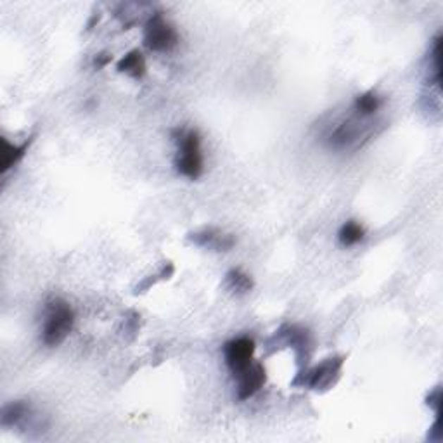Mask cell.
Instances as JSON below:
<instances>
[{
  "instance_id": "3",
  "label": "cell",
  "mask_w": 443,
  "mask_h": 443,
  "mask_svg": "<svg viewBox=\"0 0 443 443\" xmlns=\"http://www.w3.org/2000/svg\"><path fill=\"white\" fill-rule=\"evenodd\" d=\"M144 44L152 52H170L177 47L178 33L162 14H154L144 28Z\"/></svg>"
},
{
  "instance_id": "11",
  "label": "cell",
  "mask_w": 443,
  "mask_h": 443,
  "mask_svg": "<svg viewBox=\"0 0 443 443\" xmlns=\"http://www.w3.org/2000/svg\"><path fill=\"white\" fill-rule=\"evenodd\" d=\"M381 106V99L377 97L374 92L362 94L355 99V111H357L360 116H370V114L376 113Z\"/></svg>"
},
{
  "instance_id": "14",
  "label": "cell",
  "mask_w": 443,
  "mask_h": 443,
  "mask_svg": "<svg viewBox=\"0 0 443 443\" xmlns=\"http://www.w3.org/2000/svg\"><path fill=\"white\" fill-rule=\"evenodd\" d=\"M427 406H433L437 411V415H440V406H442V389L437 388L430 396H427Z\"/></svg>"
},
{
  "instance_id": "1",
  "label": "cell",
  "mask_w": 443,
  "mask_h": 443,
  "mask_svg": "<svg viewBox=\"0 0 443 443\" xmlns=\"http://www.w3.org/2000/svg\"><path fill=\"white\" fill-rule=\"evenodd\" d=\"M75 324V312L66 301L51 300L47 303L44 329H42V341L45 346H59L68 338Z\"/></svg>"
},
{
  "instance_id": "7",
  "label": "cell",
  "mask_w": 443,
  "mask_h": 443,
  "mask_svg": "<svg viewBox=\"0 0 443 443\" xmlns=\"http://www.w3.org/2000/svg\"><path fill=\"white\" fill-rule=\"evenodd\" d=\"M189 241L198 244V246L210 248V250L215 251H229L236 244V239L232 236L224 234L217 229H205L201 232H194L189 236Z\"/></svg>"
},
{
  "instance_id": "8",
  "label": "cell",
  "mask_w": 443,
  "mask_h": 443,
  "mask_svg": "<svg viewBox=\"0 0 443 443\" xmlns=\"http://www.w3.org/2000/svg\"><path fill=\"white\" fill-rule=\"evenodd\" d=\"M118 71L128 75L133 80H142L147 73L146 59H144L142 52L132 51L125 57H121L120 63H118Z\"/></svg>"
},
{
  "instance_id": "5",
  "label": "cell",
  "mask_w": 443,
  "mask_h": 443,
  "mask_svg": "<svg viewBox=\"0 0 443 443\" xmlns=\"http://www.w3.org/2000/svg\"><path fill=\"white\" fill-rule=\"evenodd\" d=\"M255 353V341L251 338H238L232 341L225 343L224 357L227 368L232 370V374H238L239 370L253 362Z\"/></svg>"
},
{
  "instance_id": "15",
  "label": "cell",
  "mask_w": 443,
  "mask_h": 443,
  "mask_svg": "<svg viewBox=\"0 0 443 443\" xmlns=\"http://www.w3.org/2000/svg\"><path fill=\"white\" fill-rule=\"evenodd\" d=\"M111 59H113V57H111L109 54H106V52H102V54H99L97 57H95V68H99V70H101V68H104L106 64H109L111 63Z\"/></svg>"
},
{
  "instance_id": "12",
  "label": "cell",
  "mask_w": 443,
  "mask_h": 443,
  "mask_svg": "<svg viewBox=\"0 0 443 443\" xmlns=\"http://www.w3.org/2000/svg\"><path fill=\"white\" fill-rule=\"evenodd\" d=\"M227 284L231 291L241 293V295H246L248 291L253 289V281H251L250 276L241 272V270H231L227 274Z\"/></svg>"
},
{
  "instance_id": "10",
  "label": "cell",
  "mask_w": 443,
  "mask_h": 443,
  "mask_svg": "<svg viewBox=\"0 0 443 443\" xmlns=\"http://www.w3.org/2000/svg\"><path fill=\"white\" fill-rule=\"evenodd\" d=\"M364 236H365V229L362 227L358 222L350 220V222H346L341 229H339L338 238L343 246L348 248V246H355V244L360 243V241L364 239Z\"/></svg>"
},
{
  "instance_id": "9",
  "label": "cell",
  "mask_w": 443,
  "mask_h": 443,
  "mask_svg": "<svg viewBox=\"0 0 443 443\" xmlns=\"http://www.w3.org/2000/svg\"><path fill=\"white\" fill-rule=\"evenodd\" d=\"M30 144H32V139L23 144H11L7 142V139H2V174H7L11 168L16 166L25 158Z\"/></svg>"
},
{
  "instance_id": "2",
  "label": "cell",
  "mask_w": 443,
  "mask_h": 443,
  "mask_svg": "<svg viewBox=\"0 0 443 443\" xmlns=\"http://www.w3.org/2000/svg\"><path fill=\"white\" fill-rule=\"evenodd\" d=\"M178 174L196 181L203 175V151H201V137L194 130L178 133V156L175 159Z\"/></svg>"
},
{
  "instance_id": "13",
  "label": "cell",
  "mask_w": 443,
  "mask_h": 443,
  "mask_svg": "<svg viewBox=\"0 0 443 443\" xmlns=\"http://www.w3.org/2000/svg\"><path fill=\"white\" fill-rule=\"evenodd\" d=\"M28 412V407H26L25 402H11L9 406L4 407L2 411V425L4 426H14L21 421L23 418Z\"/></svg>"
},
{
  "instance_id": "4",
  "label": "cell",
  "mask_w": 443,
  "mask_h": 443,
  "mask_svg": "<svg viewBox=\"0 0 443 443\" xmlns=\"http://www.w3.org/2000/svg\"><path fill=\"white\" fill-rule=\"evenodd\" d=\"M343 358H327L322 364L317 368L301 372L300 377L295 380V384H301V387H308L312 389H327L338 381L339 374H341Z\"/></svg>"
},
{
  "instance_id": "6",
  "label": "cell",
  "mask_w": 443,
  "mask_h": 443,
  "mask_svg": "<svg viewBox=\"0 0 443 443\" xmlns=\"http://www.w3.org/2000/svg\"><path fill=\"white\" fill-rule=\"evenodd\" d=\"M236 383H238V400H248L258 393L263 388L267 381L265 368L258 362H251L248 368L239 370L238 374H234Z\"/></svg>"
}]
</instances>
